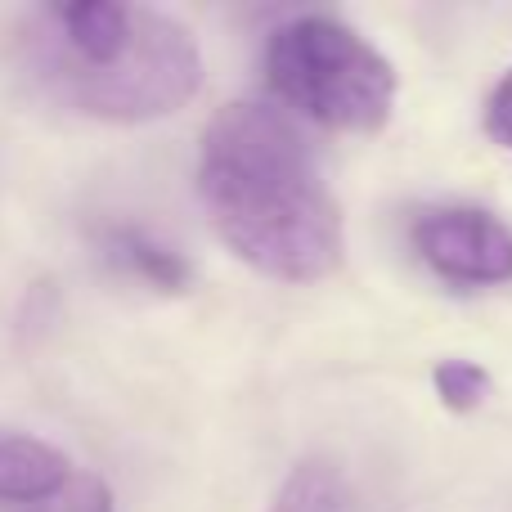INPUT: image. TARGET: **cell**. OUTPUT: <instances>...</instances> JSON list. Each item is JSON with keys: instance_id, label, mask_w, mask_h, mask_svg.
I'll list each match as a JSON object with an SVG mask.
<instances>
[{"instance_id": "cell-1", "label": "cell", "mask_w": 512, "mask_h": 512, "mask_svg": "<svg viewBox=\"0 0 512 512\" xmlns=\"http://www.w3.org/2000/svg\"><path fill=\"white\" fill-rule=\"evenodd\" d=\"M198 198L234 256L279 283L342 265V207L306 135L270 104H225L198 144Z\"/></svg>"}, {"instance_id": "cell-2", "label": "cell", "mask_w": 512, "mask_h": 512, "mask_svg": "<svg viewBox=\"0 0 512 512\" xmlns=\"http://www.w3.org/2000/svg\"><path fill=\"white\" fill-rule=\"evenodd\" d=\"M18 45L36 86L95 122H158L180 113L203 86L194 32L149 5H45L27 18Z\"/></svg>"}, {"instance_id": "cell-3", "label": "cell", "mask_w": 512, "mask_h": 512, "mask_svg": "<svg viewBox=\"0 0 512 512\" xmlns=\"http://www.w3.org/2000/svg\"><path fill=\"white\" fill-rule=\"evenodd\" d=\"M265 81L279 104L351 135L382 131L400 90L387 54L337 14L283 18L265 41Z\"/></svg>"}, {"instance_id": "cell-4", "label": "cell", "mask_w": 512, "mask_h": 512, "mask_svg": "<svg viewBox=\"0 0 512 512\" xmlns=\"http://www.w3.org/2000/svg\"><path fill=\"white\" fill-rule=\"evenodd\" d=\"M409 248L436 279L454 288H499L512 283V225L486 207L441 203L409 221Z\"/></svg>"}, {"instance_id": "cell-5", "label": "cell", "mask_w": 512, "mask_h": 512, "mask_svg": "<svg viewBox=\"0 0 512 512\" xmlns=\"http://www.w3.org/2000/svg\"><path fill=\"white\" fill-rule=\"evenodd\" d=\"M95 252L108 270L149 292H162V297H180L194 283L189 256L140 221H104L95 230Z\"/></svg>"}, {"instance_id": "cell-6", "label": "cell", "mask_w": 512, "mask_h": 512, "mask_svg": "<svg viewBox=\"0 0 512 512\" xmlns=\"http://www.w3.org/2000/svg\"><path fill=\"white\" fill-rule=\"evenodd\" d=\"M72 486V463L59 445L0 427V504H45Z\"/></svg>"}, {"instance_id": "cell-7", "label": "cell", "mask_w": 512, "mask_h": 512, "mask_svg": "<svg viewBox=\"0 0 512 512\" xmlns=\"http://www.w3.org/2000/svg\"><path fill=\"white\" fill-rule=\"evenodd\" d=\"M265 512H351V495H346V481L337 472V463L301 459L283 477V486L274 490Z\"/></svg>"}, {"instance_id": "cell-8", "label": "cell", "mask_w": 512, "mask_h": 512, "mask_svg": "<svg viewBox=\"0 0 512 512\" xmlns=\"http://www.w3.org/2000/svg\"><path fill=\"white\" fill-rule=\"evenodd\" d=\"M432 387L450 414H472L490 396V373L477 360H441L432 369Z\"/></svg>"}, {"instance_id": "cell-9", "label": "cell", "mask_w": 512, "mask_h": 512, "mask_svg": "<svg viewBox=\"0 0 512 512\" xmlns=\"http://www.w3.org/2000/svg\"><path fill=\"white\" fill-rule=\"evenodd\" d=\"M32 512H117L113 490L99 477H72V486H63L54 499L32 504Z\"/></svg>"}, {"instance_id": "cell-10", "label": "cell", "mask_w": 512, "mask_h": 512, "mask_svg": "<svg viewBox=\"0 0 512 512\" xmlns=\"http://www.w3.org/2000/svg\"><path fill=\"white\" fill-rule=\"evenodd\" d=\"M481 126H486L490 144H499L504 153H512V68L495 81V90L486 95V108H481Z\"/></svg>"}]
</instances>
